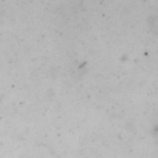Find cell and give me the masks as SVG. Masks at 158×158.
<instances>
[{"label":"cell","mask_w":158,"mask_h":158,"mask_svg":"<svg viewBox=\"0 0 158 158\" xmlns=\"http://www.w3.org/2000/svg\"><path fill=\"white\" fill-rule=\"evenodd\" d=\"M148 25H149L151 31H152L153 33L158 35V15L149 17V20H148Z\"/></svg>","instance_id":"1"}]
</instances>
